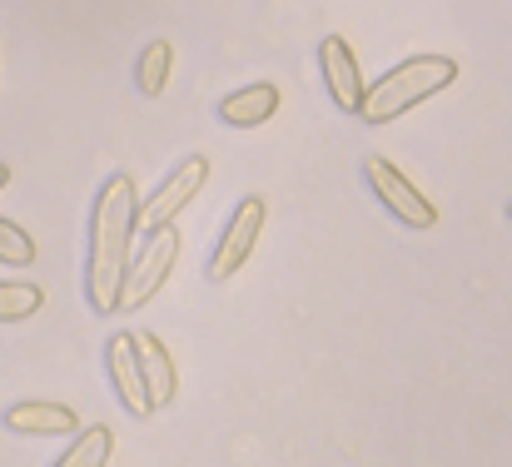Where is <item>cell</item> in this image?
<instances>
[{
	"mask_svg": "<svg viewBox=\"0 0 512 467\" xmlns=\"http://www.w3.org/2000/svg\"><path fill=\"white\" fill-rule=\"evenodd\" d=\"M140 229V194L130 174H110L90 209V259H85V299L95 313H120V289L130 274V244Z\"/></svg>",
	"mask_w": 512,
	"mask_h": 467,
	"instance_id": "6da1fadb",
	"label": "cell"
},
{
	"mask_svg": "<svg viewBox=\"0 0 512 467\" xmlns=\"http://www.w3.org/2000/svg\"><path fill=\"white\" fill-rule=\"evenodd\" d=\"M453 80H458V60H448V55H413V60L393 65L388 75H378V85L363 90L358 115H363L368 125H393V120H403L413 105H423V100H433L438 90H448Z\"/></svg>",
	"mask_w": 512,
	"mask_h": 467,
	"instance_id": "7a4b0ae2",
	"label": "cell"
},
{
	"mask_svg": "<svg viewBox=\"0 0 512 467\" xmlns=\"http://www.w3.org/2000/svg\"><path fill=\"white\" fill-rule=\"evenodd\" d=\"M363 179H368V189L378 194V204L393 214V219H403L408 229H433L438 224V209H433V199L393 164V159L383 155H368L363 159Z\"/></svg>",
	"mask_w": 512,
	"mask_h": 467,
	"instance_id": "3957f363",
	"label": "cell"
},
{
	"mask_svg": "<svg viewBox=\"0 0 512 467\" xmlns=\"http://www.w3.org/2000/svg\"><path fill=\"white\" fill-rule=\"evenodd\" d=\"M174 259H179V229L165 224V229H155V234L145 239L140 259H130V274H125V289H120V313L145 309V304L165 289Z\"/></svg>",
	"mask_w": 512,
	"mask_h": 467,
	"instance_id": "277c9868",
	"label": "cell"
},
{
	"mask_svg": "<svg viewBox=\"0 0 512 467\" xmlns=\"http://www.w3.org/2000/svg\"><path fill=\"white\" fill-rule=\"evenodd\" d=\"M264 219H269V209H264L259 194L239 199V209L229 214V224H224V234H219V244H214V259H209V279H214V284L234 279V274L254 259L259 234H264Z\"/></svg>",
	"mask_w": 512,
	"mask_h": 467,
	"instance_id": "5b68a950",
	"label": "cell"
},
{
	"mask_svg": "<svg viewBox=\"0 0 512 467\" xmlns=\"http://www.w3.org/2000/svg\"><path fill=\"white\" fill-rule=\"evenodd\" d=\"M204 179H209V159L204 155H189L179 169H174L170 179L140 204V234H155V229H165L174 224L189 204H194V194L204 189Z\"/></svg>",
	"mask_w": 512,
	"mask_h": 467,
	"instance_id": "8992f818",
	"label": "cell"
},
{
	"mask_svg": "<svg viewBox=\"0 0 512 467\" xmlns=\"http://www.w3.org/2000/svg\"><path fill=\"white\" fill-rule=\"evenodd\" d=\"M105 363H110V383H115L120 408H125V413H135V418H150V413H155V403H150V388H145V368H140L135 333H110Z\"/></svg>",
	"mask_w": 512,
	"mask_h": 467,
	"instance_id": "52a82bcc",
	"label": "cell"
},
{
	"mask_svg": "<svg viewBox=\"0 0 512 467\" xmlns=\"http://www.w3.org/2000/svg\"><path fill=\"white\" fill-rule=\"evenodd\" d=\"M319 70H324V85H329V100L348 110V115H358V105H363V75H358V60H353V45L343 40V35H324V45H319Z\"/></svg>",
	"mask_w": 512,
	"mask_h": 467,
	"instance_id": "ba28073f",
	"label": "cell"
},
{
	"mask_svg": "<svg viewBox=\"0 0 512 467\" xmlns=\"http://www.w3.org/2000/svg\"><path fill=\"white\" fill-rule=\"evenodd\" d=\"M5 428L10 433H25V438H65V433H80V418L65 403L25 398V403H10L5 408Z\"/></svg>",
	"mask_w": 512,
	"mask_h": 467,
	"instance_id": "9c48e42d",
	"label": "cell"
},
{
	"mask_svg": "<svg viewBox=\"0 0 512 467\" xmlns=\"http://www.w3.org/2000/svg\"><path fill=\"white\" fill-rule=\"evenodd\" d=\"M274 110H279V85L274 80L244 85V90H234V95L219 100V120L229 130H259L264 120H274Z\"/></svg>",
	"mask_w": 512,
	"mask_h": 467,
	"instance_id": "30bf717a",
	"label": "cell"
},
{
	"mask_svg": "<svg viewBox=\"0 0 512 467\" xmlns=\"http://www.w3.org/2000/svg\"><path fill=\"white\" fill-rule=\"evenodd\" d=\"M135 348H140V368H145L150 403H155V413H160V408H170L174 393H179V368H174L170 348H165L155 333H135Z\"/></svg>",
	"mask_w": 512,
	"mask_h": 467,
	"instance_id": "8fae6325",
	"label": "cell"
},
{
	"mask_svg": "<svg viewBox=\"0 0 512 467\" xmlns=\"http://www.w3.org/2000/svg\"><path fill=\"white\" fill-rule=\"evenodd\" d=\"M170 70H174V45L170 40H150L145 50H140V65H135V85H140V95H165V85H170Z\"/></svg>",
	"mask_w": 512,
	"mask_h": 467,
	"instance_id": "7c38bea8",
	"label": "cell"
},
{
	"mask_svg": "<svg viewBox=\"0 0 512 467\" xmlns=\"http://www.w3.org/2000/svg\"><path fill=\"white\" fill-rule=\"evenodd\" d=\"M110 453H115V433L105 423H95V428H80V438L65 448L60 467H105Z\"/></svg>",
	"mask_w": 512,
	"mask_h": 467,
	"instance_id": "4fadbf2b",
	"label": "cell"
},
{
	"mask_svg": "<svg viewBox=\"0 0 512 467\" xmlns=\"http://www.w3.org/2000/svg\"><path fill=\"white\" fill-rule=\"evenodd\" d=\"M45 294L35 284H20V279H0V323H20L30 313H40Z\"/></svg>",
	"mask_w": 512,
	"mask_h": 467,
	"instance_id": "5bb4252c",
	"label": "cell"
},
{
	"mask_svg": "<svg viewBox=\"0 0 512 467\" xmlns=\"http://www.w3.org/2000/svg\"><path fill=\"white\" fill-rule=\"evenodd\" d=\"M0 264H10V269H30L35 264V239L15 219H0Z\"/></svg>",
	"mask_w": 512,
	"mask_h": 467,
	"instance_id": "9a60e30c",
	"label": "cell"
},
{
	"mask_svg": "<svg viewBox=\"0 0 512 467\" xmlns=\"http://www.w3.org/2000/svg\"><path fill=\"white\" fill-rule=\"evenodd\" d=\"M5 184H10V164H0V189H5Z\"/></svg>",
	"mask_w": 512,
	"mask_h": 467,
	"instance_id": "2e32d148",
	"label": "cell"
}]
</instances>
